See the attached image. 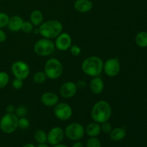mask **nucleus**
I'll list each match as a JSON object with an SVG mask.
<instances>
[{"instance_id": "1", "label": "nucleus", "mask_w": 147, "mask_h": 147, "mask_svg": "<svg viewBox=\"0 0 147 147\" xmlns=\"http://www.w3.org/2000/svg\"><path fill=\"white\" fill-rule=\"evenodd\" d=\"M112 115V109L110 103L105 100L96 102L92 107L90 116L93 121L98 123L109 121Z\"/></svg>"}, {"instance_id": "2", "label": "nucleus", "mask_w": 147, "mask_h": 147, "mask_svg": "<svg viewBox=\"0 0 147 147\" xmlns=\"http://www.w3.org/2000/svg\"><path fill=\"white\" fill-rule=\"evenodd\" d=\"M81 69L88 76L92 78L100 76L103 72V61L98 56H89L83 61Z\"/></svg>"}, {"instance_id": "3", "label": "nucleus", "mask_w": 147, "mask_h": 147, "mask_svg": "<svg viewBox=\"0 0 147 147\" xmlns=\"http://www.w3.org/2000/svg\"><path fill=\"white\" fill-rule=\"evenodd\" d=\"M40 34L43 38L53 40L63 32V24L59 20H50L45 21L39 27Z\"/></svg>"}, {"instance_id": "4", "label": "nucleus", "mask_w": 147, "mask_h": 147, "mask_svg": "<svg viewBox=\"0 0 147 147\" xmlns=\"http://www.w3.org/2000/svg\"><path fill=\"white\" fill-rule=\"evenodd\" d=\"M44 72L47 78L50 80L58 79L63 73V63L55 57L48 59L45 63Z\"/></svg>"}, {"instance_id": "5", "label": "nucleus", "mask_w": 147, "mask_h": 147, "mask_svg": "<svg viewBox=\"0 0 147 147\" xmlns=\"http://www.w3.org/2000/svg\"><path fill=\"white\" fill-rule=\"evenodd\" d=\"M18 119L15 113H7L0 119V129L7 134L14 133L18 129Z\"/></svg>"}, {"instance_id": "6", "label": "nucleus", "mask_w": 147, "mask_h": 147, "mask_svg": "<svg viewBox=\"0 0 147 147\" xmlns=\"http://www.w3.org/2000/svg\"><path fill=\"white\" fill-rule=\"evenodd\" d=\"M33 49L35 54L40 57H47L54 53L55 46L52 40L42 37L34 43Z\"/></svg>"}, {"instance_id": "7", "label": "nucleus", "mask_w": 147, "mask_h": 147, "mask_svg": "<svg viewBox=\"0 0 147 147\" xmlns=\"http://www.w3.org/2000/svg\"><path fill=\"white\" fill-rule=\"evenodd\" d=\"M65 136L71 141H80L84 136L85 128L81 123H71L66 126L64 130Z\"/></svg>"}, {"instance_id": "8", "label": "nucleus", "mask_w": 147, "mask_h": 147, "mask_svg": "<svg viewBox=\"0 0 147 147\" xmlns=\"http://www.w3.org/2000/svg\"><path fill=\"white\" fill-rule=\"evenodd\" d=\"M11 70L14 78H20L23 80L27 79L30 73V66L22 60H17L14 62L11 65Z\"/></svg>"}, {"instance_id": "9", "label": "nucleus", "mask_w": 147, "mask_h": 147, "mask_svg": "<svg viewBox=\"0 0 147 147\" xmlns=\"http://www.w3.org/2000/svg\"><path fill=\"white\" fill-rule=\"evenodd\" d=\"M53 113L57 119L63 121L69 120L73 116V109L66 103H58L54 106Z\"/></svg>"}, {"instance_id": "10", "label": "nucleus", "mask_w": 147, "mask_h": 147, "mask_svg": "<svg viewBox=\"0 0 147 147\" xmlns=\"http://www.w3.org/2000/svg\"><path fill=\"white\" fill-rule=\"evenodd\" d=\"M103 71L109 77H116L121 71V63L117 57H111L103 62Z\"/></svg>"}, {"instance_id": "11", "label": "nucleus", "mask_w": 147, "mask_h": 147, "mask_svg": "<svg viewBox=\"0 0 147 147\" xmlns=\"http://www.w3.org/2000/svg\"><path fill=\"white\" fill-rule=\"evenodd\" d=\"M65 131L61 127L55 126L49 131L47 133V142L52 146L61 144L65 137Z\"/></svg>"}, {"instance_id": "12", "label": "nucleus", "mask_w": 147, "mask_h": 147, "mask_svg": "<svg viewBox=\"0 0 147 147\" xmlns=\"http://www.w3.org/2000/svg\"><path fill=\"white\" fill-rule=\"evenodd\" d=\"M78 88L77 84L73 81H66L60 86L59 92L60 95L64 98H72L77 94Z\"/></svg>"}, {"instance_id": "13", "label": "nucleus", "mask_w": 147, "mask_h": 147, "mask_svg": "<svg viewBox=\"0 0 147 147\" xmlns=\"http://www.w3.org/2000/svg\"><path fill=\"white\" fill-rule=\"evenodd\" d=\"M55 46L60 51H66L72 45L71 36L67 32H61L55 40Z\"/></svg>"}, {"instance_id": "14", "label": "nucleus", "mask_w": 147, "mask_h": 147, "mask_svg": "<svg viewBox=\"0 0 147 147\" xmlns=\"http://www.w3.org/2000/svg\"><path fill=\"white\" fill-rule=\"evenodd\" d=\"M40 101L47 107H54L59 103V97L53 92H45L40 97Z\"/></svg>"}, {"instance_id": "15", "label": "nucleus", "mask_w": 147, "mask_h": 147, "mask_svg": "<svg viewBox=\"0 0 147 147\" xmlns=\"http://www.w3.org/2000/svg\"><path fill=\"white\" fill-rule=\"evenodd\" d=\"M90 90L93 94L99 95L103 93L105 88L104 81L99 76L92 78L89 83Z\"/></svg>"}, {"instance_id": "16", "label": "nucleus", "mask_w": 147, "mask_h": 147, "mask_svg": "<svg viewBox=\"0 0 147 147\" xmlns=\"http://www.w3.org/2000/svg\"><path fill=\"white\" fill-rule=\"evenodd\" d=\"M73 6L78 12L88 13L91 11L93 5L90 0H76Z\"/></svg>"}, {"instance_id": "17", "label": "nucleus", "mask_w": 147, "mask_h": 147, "mask_svg": "<svg viewBox=\"0 0 147 147\" xmlns=\"http://www.w3.org/2000/svg\"><path fill=\"white\" fill-rule=\"evenodd\" d=\"M24 22L23 19L21 17L18 15H14L9 18V20L8 24L7 27H8L9 30L13 32H19L21 30L22 25Z\"/></svg>"}, {"instance_id": "18", "label": "nucleus", "mask_w": 147, "mask_h": 147, "mask_svg": "<svg viewBox=\"0 0 147 147\" xmlns=\"http://www.w3.org/2000/svg\"><path fill=\"white\" fill-rule=\"evenodd\" d=\"M85 131L89 137H97L101 132L100 124L97 122H91L86 126Z\"/></svg>"}, {"instance_id": "19", "label": "nucleus", "mask_w": 147, "mask_h": 147, "mask_svg": "<svg viewBox=\"0 0 147 147\" xmlns=\"http://www.w3.org/2000/svg\"><path fill=\"white\" fill-rule=\"evenodd\" d=\"M110 139L113 142H121L126 136V131L123 128H115L109 133Z\"/></svg>"}, {"instance_id": "20", "label": "nucleus", "mask_w": 147, "mask_h": 147, "mask_svg": "<svg viewBox=\"0 0 147 147\" xmlns=\"http://www.w3.org/2000/svg\"><path fill=\"white\" fill-rule=\"evenodd\" d=\"M30 21L34 27H40L44 22V15L40 10L35 9L31 12L30 15Z\"/></svg>"}, {"instance_id": "21", "label": "nucleus", "mask_w": 147, "mask_h": 147, "mask_svg": "<svg viewBox=\"0 0 147 147\" xmlns=\"http://www.w3.org/2000/svg\"><path fill=\"white\" fill-rule=\"evenodd\" d=\"M135 42L139 47H147V32L142 31L137 33L135 37Z\"/></svg>"}, {"instance_id": "22", "label": "nucleus", "mask_w": 147, "mask_h": 147, "mask_svg": "<svg viewBox=\"0 0 147 147\" xmlns=\"http://www.w3.org/2000/svg\"><path fill=\"white\" fill-rule=\"evenodd\" d=\"M47 76L44 71H37L33 75L32 80L35 84L42 85L47 80Z\"/></svg>"}, {"instance_id": "23", "label": "nucleus", "mask_w": 147, "mask_h": 147, "mask_svg": "<svg viewBox=\"0 0 147 147\" xmlns=\"http://www.w3.org/2000/svg\"><path fill=\"white\" fill-rule=\"evenodd\" d=\"M34 137L38 144H45L47 141V134L45 131L40 129L36 131Z\"/></svg>"}, {"instance_id": "24", "label": "nucleus", "mask_w": 147, "mask_h": 147, "mask_svg": "<svg viewBox=\"0 0 147 147\" xmlns=\"http://www.w3.org/2000/svg\"><path fill=\"white\" fill-rule=\"evenodd\" d=\"M9 82V76L5 71H0V89L5 88Z\"/></svg>"}, {"instance_id": "25", "label": "nucleus", "mask_w": 147, "mask_h": 147, "mask_svg": "<svg viewBox=\"0 0 147 147\" xmlns=\"http://www.w3.org/2000/svg\"><path fill=\"white\" fill-rule=\"evenodd\" d=\"M34 26L32 24L30 21H24L22 25L21 30L25 34H30L33 32Z\"/></svg>"}, {"instance_id": "26", "label": "nucleus", "mask_w": 147, "mask_h": 147, "mask_svg": "<svg viewBox=\"0 0 147 147\" xmlns=\"http://www.w3.org/2000/svg\"><path fill=\"white\" fill-rule=\"evenodd\" d=\"M30 126V121L27 118L21 117L19 118L18 119V128L22 129V130H26L28 129Z\"/></svg>"}, {"instance_id": "27", "label": "nucleus", "mask_w": 147, "mask_h": 147, "mask_svg": "<svg viewBox=\"0 0 147 147\" xmlns=\"http://www.w3.org/2000/svg\"><path fill=\"white\" fill-rule=\"evenodd\" d=\"M27 113H28V110H27V107L23 106V105H22V106H19L18 107L16 108L15 112H14L16 116H17L18 118L26 117Z\"/></svg>"}, {"instance_id": "28", "label": "nucleus", "mask_w": 147, "mask_h": 147, "mask_svg": "<svg viewBox=\"0 0 147 147\" xmlns=\"http://www.w3.org/2000/svg\"><path fill=\"white\" fill-rule=\"evenodd\" d=\"M100 141L97 137H90L86 142V147H101Z\"/></svg>"}, {"instance_id": "29", "label": "nucleus", "mask_w": 147, "mask_h": 147, "mask_svg": "<svg viewBox=\"0 0 147 147\" xmlns=\"http://www.w3.org/2000/svg\"><path fill=\"white\" fill-rule=\"evenodd\" d=\"M10 17L4 12H0V29L7 27Z\"/></svg>"}, {"instance_id": "30", "label": "nucleus", "mask_w": 147, "mask_h": 147, "mask_svg": "<svg viewBox=\"0 0 147 147\" xmlns=\"http://www.w3.org/2000/svg\"><path fill=\"white\" fill-rule=\"evenodd\" d=\"M11 86H12L13 88L15 90H20L21 88H22L23 86H24V80L15 78L11 83Z\"/></svg>"}, {"instance_id": "31", "label": "nucleus", "mask_w": 147, "mask_h": 147, "mask_svg": "<svg viewBox=\"0 0 147 147\" xmlns=\"http://www.w3.org/2000/svg\"><path fill=\"white\" fill-rule=\"evenodd\" d=\"M100 128H101V131L104 134H109L113 129L111 124L109 121L103 122L100 123Z\"/></svg>"}, {"instance_id": "32", "label": "nucleus", "mask_w": 147, "mask_h": 147, "mask_svg": "<svg viewBox=\"0 0 147 147\" xmlns=\"http://www.w3.org/2000/svg\"><path fill=\"white\" fill-rule=\"evenodd\" d=\"M70 54L74 57H78L81 54V48L78 45H72L71 47H70Z\"/></svg>"}, {"instance_id": "33", "label": "nucleus", "mask_w": 147, "mask_h": 147, "mask_svg": "<svg viewBox=\"0 0 147 147\" xmlns=\"http://www.w3.org/2000/svg\"><path fill=\"white\" fill-rule=\"evenodd\" d=\"M6 40H7V34L2 29H0V42H4Z\"/></svg>"}, {"instance_id": "34", "label": "nucleus", "mask_w": 147, "mask_h": 147, "mask_svg": "<svg viewBox=\"0 0 147 147\" xmlns=\"http://www.w3.org/2000/svg\"><path fill=\"white\" fill-rule=\"evenodd\" d=\"M15 109L16 108L14 107V105L9 104L6 107V111L9 113H14L15 112Z\"/></svg>"}, {"instance_id": "35", "label": "nucleus", "mask_w": 147, "mask_h": 147, "mask_svg": "<svg viewBox=\"0 0 147 147\" xmlns=\"http://www.w3.org/2000/svg\"><path fill=\"white\" fill-rule=\"evenodd\" d=\"M76 84H77V86L78 88H81V89L84 88L86 86V82H84L83 80H79Z\"/></svg>"}, {"instance_id": "36", "label": "nucleus", "mask_w": 147, "mask_h": 147, "mask_svg": "<svg viewBox=\"0 0 147 147\" xmlns=\"http://www.w3.org/2000/svg\"><path fill=\"white\" fill-rule=\"evenodd\" d=\"M72 147H84V146H83V143L80 142V141H76V142L72 145Z\"/></svg>"}, {"instance_id": "37", "label": "nucleus", "mask_w": 147, "mask_h": 147, "mask_svg": "<svg viewBox=\"0 0 147 147\" xmlns=\"http://www.w3.org/2000/svg\"><path fill=\"white\" fill-rule=\"evenodd\" d=\"M23 147H36V146H34L33 144L27 143V144H24V146H23Z\"/></svg>"}, {"instance_id": "38", "label": "nucleus", "mask_w": 147, "mask_h": 147, "mask_svg": "<svg viewBox=\"0 0 147 147\" xmlns=\"http://www.w3.org/2000/svg\"><path fill=\"white\" fill-rule=\"evenodd\" d=\"M53 147H68V146H66L65 144H59L55 145V146H53Z\"/></svg>"}, {"instance_id": "39", "label": "nucleus", "mask_w": 147, "mask_h": 147, "mask_svg": "<svg viewBox=\"0 0 147 147\" xmlns=\"http://www.w3.org/2000/svg\"><path fill=\"white\" fill-rule=\"evenodd\" d=\"M37 147H50L48 145H47L46 144H39V145Z\"/></svg>"}, {"instance_id": "40", "label": "nucleus", "mask_w": 147, "mask_h": 147, "mask_svg": "<svg viewBox=\"0 0 147 147\" xmlns=\"http://www.w3.org/2000/svg\"><path fill=\"white\" fill-rule=\"evenodd\" d=\"M0 1H1V0H0Z\"/></svg>"}]
</instances>
